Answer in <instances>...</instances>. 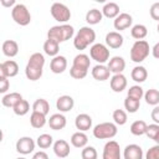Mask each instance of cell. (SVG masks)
I'll return each instance as SVG.
<instances>
[{
  "instance_id": "1",
  "label": "cell",
  "mask_w": 159,
  "mask_h": 159,
  "mask_svg": "<svg viewBox=\"0 0 159 159\" xmlns=\"http://www.w3.org/2000/svg\"><path fill=\"white\" fill-rule=\"evenodd\" d=\"M45 66V56L40 52H35L30 56L25 67V75L30 81H37L41 78Z\"/></svg>"
},
{
  "instance_id": "53",
  "label": "cell",
  "mask_w": 159,
  "mask_h": 159,
  "mask_svg": "<svg viewBox=\"0 0 159 159\" xmlns=\"http://www.w3.org/2000/svg\"><path fill=\"white\" fill-rule=\"evenodd\" d=\"M157 30H158V32H159V24H158V26H157Z\"/></svg>"
},
{
  "instance_id": "43",
  "label": "cell",
  "mask_w": 159,
  "mask_h": 159,
  "mask_svg": "<svg viewBox=\"0 0 159 159\" xmlns=\"http://www.w3.org/2000/svg\"><path fill=\"white\" fill-rule=\"evenodd\" d=\"M158 132H159V124H157V123H153V124H149V125H147V130H145V134H147V137H148V138L153 139Z\"/></svg>"
},
{
  "instance_id": "27",
  "label": "cell",
  "mask_w": 159,
  "mask_h": 159,
  "mask_svg": "<svg viewBox=\"0 0 159 159\" xmlns=\"http://www.w3.org/2000/svg\"><path fill=\"white\" fill-rule=\"evenodd\" d=\"M22 99V96L17 92H12V93H7L5 94L2 98H1V103L4 107H7V108H12L17 102H20Z\"/></svg>"
},
{
  "instance_id": "24",
  "label": "cell",
  "mask_w": 159,
  "mask_h": 159,
  "mask_svg": "<svg viewBox=\"0 0 159 159\" xmlns=\"http://www.w3.org/2000/svg\"><path fill=\"white\" fill-rule=\"evenodd\" d=\"M43 51L48 56H52V57L57 56L58 51H60V42H57L56 40H52V39H47L43 43Z\"/></svg>"
},
{
  "instance_id": "11",
  "label": "cell",
  "mask_w": 159,
  "mask_h": 159,
  "mask_svg": "<svg viewBox=\"0 0 159 159\" xmlns=\"http://www.w3.org/2000/svg\"><path fill=\"white\" fill-rule=\"evenodd\" d=\"M0 72H1L2 76H6L9 78L10 77H15L19 73V65L12 60L4 61L0 65Z\"/></svg>"
},
{
  "instance_id": "21",
  "label": "cell",
  "mask_w": 159,
  "mask_h": 159,
  "mask_svg": "<svg viewBox=\"0 0 159 159\" xmlns=\"http://www.w3.org/2000/svg\"><path fill=\"white\" fill-rule=\"evenodd\" d=\"M108 68L112 73H122L125 68V61L120 56H114L108 61Z\"/></svg>"
},
{
  "instance_id": "32",
  "label": "cell",
  "mask_w": 159,
  "mask_h": 159,
  "mask_svg": "<svg viewBox=\"0 0 159 159\" xmlns=\"http://www.w3.org/2000/svg\"><path fill=\"white\" fill-rule=\"evenodd\" d=\"M32 111L40 112V113L47 116L48 112H50V104H48V102H47L46 99L39 98V99H36V101L34 102V104H32Z\"/></svg>"
},
{
  "instance_id": "7",
  "label": "cell",
  "mask_w": 159,
  "mask_h": 159,
  "mask_svg": "<svg viewBox=\"0 0 159 159\" xmlns=\"http://www.w3.org/2000/svg\"><path fill=\"white\" fill-rule=\"evenodd\" d=\"M89 56L98 63H104L109 60V50L103 43H94L89 48Z\"/></svg>"
},
{
  "instance_id": "25",
  "label": "cell",
  "mask_w": 159,
  "mask_h": 159,
  "mask_svg": "<svg viewBox=\"0 0 159 159\" xmlns=\"http://www.w3.org/2000/svg\"><path fill=\"white\" fill-rule=\"evenodd\" d=\"M87 143H88V137L82 130H78V132L73 133L72 137H71V144L75 148H83V147L87 145Z\"/></svg>"
},
{
  "instance_id": "35",
  "label": "cell",
  "mask_w": 159,
  "mask_h": 159,
  "mask_svg": "<svg viewBox=\"0 0 159 159\" xmlns=\"http://www.w3.org/2000/svg\"><path fill=\"white\" fill-rule=\"evenodd\" d=\"M144 99L150 106L159 104V91L155 88H150L144 93Z\"/></svg>"
},
{
  "instance_id": "33",
  "label": "cell",
  "mask_w": 159,
  "mask_h": 159,
  "mask_svg": "<svg viewBox=\"0 0 159 159\" xmlns=\"http://www.w3.org/2000/svg\"><path fill=\"white\" fill-rule=\"evenodd\" d=\"M130 35H132V37L135 39V40H143V39L148 35V30H147V27H145L144 25L137 24V25H134V26L132 27Z\"/></svg>"
},
{
  "instance_id": "40",
  "label": "cell",
  "mask_w": 159,
  "mask_h": 159,
  "mask_svg": "<svg viewBox=\"0 0 159 159\" xmlns=\"http://www.w3.org/2000/svg\"><path fill=\"white\" fill-rule=\"evenodd\" d=\"M88 73V70H83V68H80V67H76V66H72L70 68V75L72 78H76V80H82L87 76Z\"/></svg>"
},
{
  "instance_id": "28",
  "label": "cell",
  "mask_w": 159,
  "mask_h": 159,
  "mask_svg": "<svg viewBox=\"0 0 159 159\" xmlns=\"http://www.w3.org/2000/svg\"><path fill=\"white\" fill-rule=\"evenodd\" d=\"M46 114H42V113H40V112H35V111H32V113H31V116H30V124L34 127V128H36V129H39V128H42L45 124H46Z\"/></svg>"
},
{
  "instance_id": "9",
  "label": "cell",
  "mask_w": 159,
  "mask_h": 159,
  "mask_svg": "<svg viewBox=\"0 0 159 159\" xmlns=\"http://www.w3.org/2000/svg\"><path fill=\"white\" fill-rule=\"evenodd\" d=\"M103 159H120V147L116 140H109L103 148Z\"/></svg>"
},
{
  "instance_id": "44",
  "label": "cell",
  "mask_w": 159,
  "mask_h": 159,
  "mask_svg": "<svg viewBox=\"0 0 159 159\" xmlns=\"http://www.w3.org/2000/svg\"><path fill=\"white\" fill-rule=\"evenodd\" d=\"M145 158L147 159H159V144H155L154 147L148 149Z\"/></svg>"
},
{
  "instance_id": "10",
  "label": "cell",
  "mask_w": 159,
  "mask_h": 159,
  "mask_svg": "<svg viewBox=\"0 0 159 159\" xmlns=\"http://www.w3.org/2000/svg\"><path fill=\"white\" fill-rule=\"evenodd\" d=\"M34 149H35V142L30 137H21L16 142V152L22 155H27L32 153Z\"/></svg>"
},
{
  "instance_id": "47",
  "label": "cell",
  "mask_w": 159,
  "mask_h": 159,
  "mask_svg": "<svg viewBox=\"0 0 159 159\" xmlns=\"http://www.w3.org/2000/svg\"><path fill=\"white\" fill-rule=\"evenodd\" d=\"M150 117H152V119H153V122H154V123L159 124V106H158V104H157V106L154 107V109L152 111Z\"/></svg>"
},
{
  "instance_id": "50",
  "label": "cell",
  "mask_w": 159,
  "mask_h": 159,
  "mask_svg": "<svg viewBox=\"0 0 159 159\" xmlns=\"http://www.w3.org/2000/svg\"><path fill=\"white\" fill-rule=\"evenodd\" d=\"M152 53L155 58H159V42L154 45V47L152 48Z\"/></svg>"
},
{
  "instance_id": "45",
  "label": "cell",
  "mask_w": 159,
  "mask_h": 159,
  "mask_svg": "<svg viewBox=\"0 0 159 159\" xmlns=\"http://www.w3.org/2000/svg\"><path fill=\"white\" fill-rule=\"evenodd\" d=\"M7 78L9 77H6V76H2V75L0 76V92L1 93H6L10 87V81Z\"/></svg>"
},
{
  "instance_id": "23",
  "label": "cell",
  "mask_w": 159,
  "mask_h": 159,
  "mask_svg": "<svg viewBox=\"0 0 159 159\" xmlns=\"http://www.w3.org/2000/svg\"><path fill=\"white\" fill-rule=\"evenodd\" d=\"M2 53L6 56V57H15L19 52V45L16 41L14 40H6L2 42Z\"/></svg>"
},
{
  "instance_id": "51",
  "label": "cell",
  "mask_w": 159,
  "mask_h": 159,
  "mask_svg": "<svg viewBox=\"0 0 159 159\" xmlns=\"http://www.w3.org/2000/svg\"><path fill=\"white\" fill-rule=\"evenodd\" d=\"M153 140H154V142H155L157 144H159V132H158V133L155 134V137L153 138Z\"/></svg>"
},
{
  "instance_id": "49",
  "label": "cell",
  "mask_w": 159,
  "mask_h": 159,
  "mask_svg": "<svg viewBox=\"0 0 159 159\" xmlns=\"http://www.w3.org/2000/svg\"><path fill=\"white\" fill-rule=\"evenodd\" d=\"M34 159H47L48 158V155L45 153V152H37V153H35L34 154V157H32Z\"/></svg>"
},
{
  "instance_id": "15",
  "label": "cell",
  "mask_w": 159,
  "mask_h": 159,
  "mask_svg": "<svg viewBox=\"0 0 159 159\" xmlns=\"http://www.w3.org/2000/svg\"><path fill=\"white\" fill-rule=\"evenodd\" d=\"M112 72L109 71L108 66H104L103 63H98L92 68V77L97 81H106L109 78V75Z\"/></svg>"
},
{
  "instance_id": "6",
  "label": "cell",
  "mask_w": 159,
  "mask_h": 159,
  "mask_svg": "<svg viewBox=\"0 0 159 159\" xmlns=\"http://www.w3.org/2000/svg\"><path fill=\"white\" fill-rule=\"evenodd\" d=\"M12 20L20 26H27L31 21V14L24 4H17L11 10Z\"/></svg>"
},
{
  "instance_id": "3",
  "label": "cell",
  "mask_w": 159,
  "mask_h": 159,
  "mask_svg": "<svg viewBox=\"0 0 159 159\" xmlns=\"http://www.w3.org/2000/svg\"><path fill=\"white\" fill-rule=\"evenodd\" d=\"M73 34H75L73 26L63 24V25H58V26H52L47 31V39L56 40L57 42H65V41L70 40L73 36Z\"/></svg>"
},
{
  "instance_id": "12",
  "label": "cell",
  "mask_w": 159,
  "mask_h": 159,
  "mask_svg": "<svg viewBox=\"0 0 159 159\" xmlns=\"http://www.w3.org/2000/svg\"><path fill=\"white\" fill-rule=\"evenodd\" d=\"M132 22H133V17H132L129 14H127V12H122V14H119V15L114 19L113 25H114V29H116V30L123 31V30L130 27V26H132Z\"/></svg>"
},
{
  "instance_id": "52",
  "label": "cell",
  "mask_w": 159,
  "mask_h": 159,
  "mask_svg": "<svg viewBox=\"0 0 159 159\" xmlns=\"http://www.w3.org/2000/svg\"><path fill=\"white\" fill-rule=\"evenodd\" d=\"M93 1H96V2H106L108 0H93Z\"/></svg>"
},
{
  "instance_id": "22",
  "label": "cell",
  "mask_w": 159,
  "mask_h": 159,
  "mask_svg": "<svg viewBox=\"0 0 159 159\" xmlns=\"http://www.w3.org/2000/svg\"><path fill=\"white\" fill-rule=\"evenodd\" d=\"M53 152H55L56 157L66 158L70 155V144L63 139H58L53 143Z\"/></svg>"
},
{
  "instance_id": "46",
  "label": "cell",
  "mask_w": 159,
  "mask_h": 159,
  "mask_svg": "<svg viewBox=\"0 0 159 159\" xmlns=\"http://www.w3.org/2000/svg\"><path fill=\"white\" fill-rule=\"evenodd\" d=\"M150 16L153 20H157L159 22V2H154L152 6H150Z\"/></svg>"
},
{
  "instance_id": "41",
  "label": "cell",
  "mask_w": 159,
  "mask_h": 159,
  "mask_svg": "<svg viewBox=\"0 0 159 159\" xmlns=\"http://www.w3.org/2000/svg\"><path fill=\"white\" fill-rule=\"evenodd\" d=\"M127 96L133 97V98H137V99H142V97H144V91H143V88L140 86L135 84V86L129 87Z\"/></svg>"
},
{
  "instance_id": "20",
  "label": "cell",
  "mask_w": 159,
  "mask_h": 159,
  "mask_svg": "<svg viewBox=\"0 0 159 159\" xmlns=\"http://www.w3.org/2000/svg\"><path fill=\"white\" fill-rule=\"evenodd\" d=\"M66 123H67L66 117L63 114H61V113H55L48 119V125L53 130H61V129H63L66 127Z\"/></svg>"
},
{
  "instance_id": "26",
  "label": "cell",
  "mask_w": 159,
  "mask_h": 159,
  "mask_svg": "<svg viewBox=\"0 0 159 159\" xmlns=\"http://www.w3.org/2000/svg\"><path fill=\"white\" fill-rule=\"evenodd\" d=\"M130 77H132V80H133L134 82L142 83V82H144V81L147 80V77H148V71H147V68L143 67V66H135V67L132 70V72H130Z\"/></svg>"
},
{
  "instance_id": "38",
  "label": "cell",
  "mask_w": 159,
  "mask_h": 159,
  "mask_svg": "<svg viewBox=\"0 0 159 159\" xmlns=\"http://www.w3.org/2000/svg\"><path fill=\"white\" fill-rule=\"evenodd\" d=\"M52 143H53L52 137H51L50 134H46V133L39 135V138H37V140H36V144H37L41 149H47V148H50V147L52 145Z\"/></svg>"
},
{
  "instance_id": "8",
  "label": "cell",
  "mask_w": 159,
  "mask_h": 159,
  "mask_svg": "<svg viewBox=\"0 0 159 159\" xmlns=\"http://www.w3.org/2000/svg\"><path fill=\"white\" fill-rule=\"evenodd\" d=\"M51 15L58 22H67L71 19L70 9L62 2H55L51 6Z\"/></svg>"
},
{
  "instance_id": "19",
  "label": "cell",
  "mask_w": 159,
  "mask_h": 159,
  "mask_svg": "<svg viewBox=\"0 0 159 159\" xmlns=\"http://www.w3.org/2000/svg\"><path fill=\"white\" fill-rule=\"evenodd\" d=\"M73 106H75L73 98L71 96H67V94L58 97L56 101V107L60 112H70L73 108Z\"/></svg>"
},
{
  "instance_id": "29",
  "label": "cell",
  "mask_w": 159,
  "mask_h": 159,
  "mask_svg": "<svg viewBox=\"0 0 159 159\" xmlns=\"http://www.w3.org/2000/svg\"><path fill=\"white\" fill-rule=\"evenodd\" d=\"M102 14L108 19H116L119 15V6L116 2H107L102 9Z\"/></svg>"
},
{
  "instance_id": "39",
  "label": "cell",
  "mask_w": 159,
  "mask_h": 159,
  "mask_svg": "<svg viewBox=\"0 0 159 159\" xmlns=\"http://www.w3.org/2000/svg\"><path fill=\"white\" fill-rule=\"evenodd\" d=\"M113 120H114V123L117 124V125H123V124H125L127 123V112L125 111H123V109H116L114 112H113Z\"/></svg>"
},
{
  "instance_id": "48",
  "label": "cell",
  "mask_w": 159,
  "mask_h": 159,
  "mask_svg": "<svg viewBox=\"0 0 159 159\" xmlns=\"http://www.w3.org/2000/svg\"><path fill=\"white\" fill-rule=\"evenodd\" d=\"M0 2L4 7H11V6H15L16 0H0Z\"/></svg>"
},
{
  "instance_id": "17",
  "label": "cell",
  "mask_w": 159,
  "mask_h": 159,
  "mask_svg": "<svg viewBox=\"0 0 159 159\" xmlns=\"http://www.w3.org/2000/svg\"><path fill=\"white\" fill-rule=\"evenodd\" d=\"M123 36L118 31H111L106 35V43L111 48H119L123 45Z\"/></svg>"
},
{
  "instance_id": "14",
  "label": "cell",
  "mask_w": 159,
  "mask_h": 159,
  "mask_svg": "<svg viewBox=\"0 0 159 159\" xmlns=\"http://www.w3.org/2000/svg\"><path fill=\"white\" fill-rule=\"evenodd\" d=\"M66 68H67V60H66L65 56L57 55L50 62V70L56 75H60V73L65 72Z\"/></svg>"
},
{
  "instance_id": "37",
  "label": "cell",
  "mask_w": 159,
  "mask_h": 159,
  "mask_svg": "<svg viewBox=\"0 0 159 159\" xmlns=\"http://www.w3.org/2000/svg\"><path fill=\"white\" fill-rule=\"evenodd\" d=\"M12 109H14V113L16 114V116H25V114H27V112L30 111V104H29V102L26 101V99H21L20 102H17L14 107H12Z\"/></svg>"
},
{
  "instance_id": "34",
  "label": "cell",
  "mask_w": 159,
  "mask_h": 159,
  "mask_svg": "<svg viewBox=\"0 0 159 159\" xmlns=\"http://www.w3.org/2000/svg\"><path fill=\"white\" fill-rule=\"evenodd\" d=\"M139 107H140V99H137V98L127 96V98L124 99V108H125L127 112L135 113L139 109Z\"/></svg>"
},
{
  "instance_id": "30",
  "label": "cell",
  "mask_w": 159,
  "mask_h": 159,
  "mask_svg": "<svg viewBox=\"0 0 159 159\" xmlns=\"http://www.w3.org/2000/svg\"><path fill=\"white\" fill-rule=\"evenodd\" d=\"M102 17H103V14L98 9H91L86 14V21L89 25H97V24H99L102 21Z\"/></svg>"
},
{
  "instance_id": "16",
  "label": "cell",
  "mask_w": 159,
  "mask_h": 159,
  "mask_svg": "<svg viewBox=\"0 0 159 159\" xmlns=\"http://www.w3.org/2000/svg\"><path fill=\"white\" fill-rule=\"evenodd\" d=\"M124 159H142L143 149L138 144H128L123 152Z\"/></svg>"
},
{
  "instance_id": "42",
  "label": "cell",
  "mask_w": 159,
  "mask_h": 159,
  "mask_svg": "<svg viewBox=\"0 0 159 159\" xmlns=\"http://www.w3.org/2000/svg\"><path fill=\"white\" fill-rule=\"evenodd\" d=\"M97 150L93 147H83L82 152H81V157L82 159H97Z\"/></svg>"
},
{
  "instance_id": "4",
  "label": "cell",
  "mask_w": 159,
  "mask_h": 159,
  "mask_svg": "<svg viewBox=\"0 0 159 159\" xmlns=\"http://www.w3.org/2000/svg\"><path fill=\"white\" fill-rule=\"evenodd\" d=\"M149 51V43L145 40H137L130 48V60L135 63H140L148 57Z\"/></svg>"
},
{
  "instance_id": "36",
  "label": "cell",
  "mask_w": 159,
  "mask_h": 159,
  "mask_svg": "<svg viewBox=\"0 0 159 159\" xmlns=\"http://www.w3.org/2000/svg\"><path fill=\"white\" fill-rule=\"evenodd\" d=\"M147 125L148 124L144 120H135L130 125V133L133 135H143V134H145Z\"/></svg>"
},
{
  "instance_id": "13",
  "label": "cell",
  "mask_w": 159,
  "mask_h": 159,
  "mask_svg": "<svg viewBox=\"0 0 159 159\" xmlns=\"http://www.w3.org/2000/svg\"><path fill=\"white\" fill-rule=\"evenodd\" d=\"M109 83H111V88H112L113 92L120 93L127 87V78H125V76L123 73H114L112 76Z\"/></svg>"
},
{
  "instance_id": "2",
  "label": "cell",
  "mask_w": 159,
  "mask_h": 159,
  "mask_svg": "<svg viewBox=\"0 0 159 159\" xmlns=\"http://www.w3.org/2000/svg\"><path fill=\"white\" fill-rule=\"evenodd\" d=\"M96 40V32L93 29H91L89 26H83L78 30V32L75 36L73 40V46L77 50H84L86 47H88L89 45H92Z\"/></svg>"
},
{
  "instance_id": "5",
  "label": "cell",
  "mask_w": 159,
  "mask_h": 159,
  "mask_svg": "<svg viewBox=\"0 0 159 159\" xmlns=\"http://www.w3.org/2000/svg\"><path fill=\"white\" fill-rule=\"evenodd\" d=\"M117 132H118L117 124L112 122H103V123L97 124L93 128V135L97 139H111L116 137Z\"/></svg>"
},
{
  "instance_id": "18",
  "label": "cell",
  "mask_w": 159,
  "mask_h": 159,
  "mask_svg": "<svg viewBox=\"0 0 159 159\" xmlns=\"http://www.w3.org/2000/svg\"><path fill=\"white\" fill-rule=\"evenodd\" d=\"M75 125L78 130H82V132H86L88 129H91L92 127V118L91 116L86 114V113H81L76 117L75 119Z\"/></svg>"
},
{
  "instance_id": "31",
  "label": "cell",
  "mask_w": 159,
  "mask_h": 159,
  "mask_svg": "<svg viewBox=\"0 0 159 159\" xmlns=\"http://www.w3.org/2000/svg\"><path fill=\"white\" fill-rule=\"evenodd\" d=\"M72 66H76V67L83 68V70H88L89 66H91L89 56H87V55H84V53H78L77 56H75Z\"/></svg>"
}]
</instances>
